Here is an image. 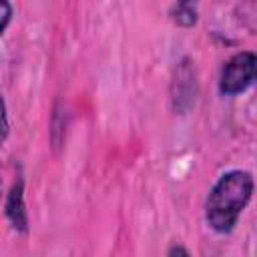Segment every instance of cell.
<instances>
[{"mask_svg": "<svg viewBox=\"0 0 257 257\" xmlns=\"http://www.w3.org/2000/svg\"><path fill=\"white\" fill-rule=\"evenodd\" d=\"M253 195V175L249 171L233 169L217 179L205 201V221L221 235L235 229L241 213Z\"/></svg>", "mask_w": 257, "mask_h": 257, "instance_id": "6da1fadb", "label": "cell"}, {"mask_svg": "<svg viewBox=\"0 0 257 257\" xmlns=\"http://www.w3.org/2000/svg\"><path fill=\"white\" fill-rule=\"evenodd\" d=\"M257 56L251 50L233 54L221 68L219 74V92L223 96H235L247 90L255 80Z\"/></svg>", "mask_w": 257, "mask_h": 257, "instance_id": "7a4b0ae2", "label": "cell"}, {"mask_svg": "<svg viewBox=\"0 0 257 257\" xmlns=\"http://www.w3.org/2000/svg\"><path fill=\"white\" fill-rule=\"evenodd\" d=\"M199 94V84H197V74H195V66L189 58H183L173 72V80H171V106L175 112L185 114L187 110H191L195 106Z\"/></svg>", "mask_w": 257, "mask_h": 257, "instance_id": "3957f363", "label": "cell"}, {"mask_svg": "<svg viewBox=\"0 0 257 257\" xmlns=\"http://www.w3.org/2000/svg\"><path fill=\"white\" fill-rule=\"evenodd\" d=\"M4 215L12 227V231L24 235L28 233V213H26V203H24V179L18 177L8 195H6V203H4Z\"/></svg>", "mask_w": 257, "mask_h": 257, "instance_id": "277c9868", "label": "cell"}, {"mask_svg": "<svg viewBox=\"0 0 257 257\" xmlns=\"http://www.w3.org/2000/svg\"><path fill=\"white\" fill-rule=\"evenodd\" d=\"M171 16H173V22L181 28H191L197 24V10H195V4H179L171 10Z\"/></svg>", "mask_w": 257, "mask_h": 257, "instance_id": "5b68a950", "label": "cell"}, {"mask_svg": "<svg viewBox=\"0 0 257 257\" xmlns=\"http://www.w3.org/2000/svg\"><path fill=\"white\" fill-rule=\"evenodd\" d=\"M12 14H14V8H12L10 0H0V34H4V30L8 28Z\"/></svg>", "mask_w": 257, "mask_h": 257, "instance_id": "8992f818", "label": "cell"}, {"mask_svg": "<svg viewBox=\"0 0 257 257\" xmlns=\"http://www.w3.org/2000/svg\"><path fill=\"white\" fill-rule=\"evenodd\" d=\"M8 128H10V124H8L6 102H4V98H2V92H0V147L4 145V141H6V137H8Z\"/></svg>", "mask_w": 257, "mask_h": 257, "instance_id": "52a82bcc", "label": "cell"}, {"mask_svg": "<svg viewBox=\"0 0 257 257\" xmlns=\"http://www.w3.org/2000/svg\"><path fill=\"white\" fill-rule=\"evenodd\" d=\"M167 255H189V249H185V247H181V245H173V247L167 251Z\"/></svg>", "mask_w": 257, "mask_h": 257, "instance_id": "ba28073f", "label": "cell"}, {"mask_svg": "<svg viewBox=\"0 0 257 257\" xmlns=\"http://www.w3.org/2000/svg\"><path fill=\"white\" fill-rule=\"evenodd\" d=\"M179 4H197V0H177Z\"/></svg>", "mask_w": 257, "mask_h": 257, "instance_id": "9c48e42d", "label": "cell"}]
</instances>
